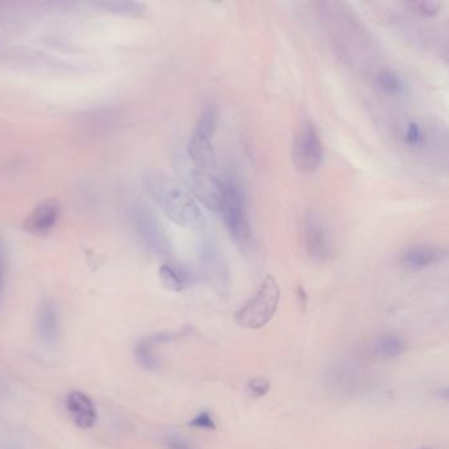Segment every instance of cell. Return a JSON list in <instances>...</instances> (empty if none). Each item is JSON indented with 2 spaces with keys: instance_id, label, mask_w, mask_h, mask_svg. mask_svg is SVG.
<instances>
[{
  "instance_id": "cell-1",
  "label": "cell",
  "mask_w": 449,
  "mask_h": 449,
  "mask_svg": "<svg viewBox=\"0 0 449 449\" xmlns=\"http://www.w3.org/2000/svg\"><path fill=\"white\" fill-rule=\"evenodd\" d=\"M319 7L338 54L350 65L357 64V60L366 56L372 48V39L366 26L345 3L324 1L319 3Z\"/></svg>"
},
{
  "instance_id": "cell-2",
  "label": "cell",
  "mask_w": 449,
  "mask_h": 449,
  "mask_svg": "<svg viewBox=\"0 0 449 449\" xmlns=\"http://www.w3.org/2000/svg\"><path fill=\"white\" fill-rule=\"evenodd\" d=\"M146 193L170 221L185 228L204 227L203 212L186 188L161 170H149L144 176Z\"/></svg>"
},
{
  "instance_id": "cell-3",
  "label": "cell",
  "mask_w": 449,
  "mask_h": 449,
  "mask_svg": "<svg viewBox=\"0 0 449 449\" xmlns=\"http://www.w3.org/2000/svg\"><path fill=\"white\" fill-rule=\"evenodd\" d=\"M221 212L231 238L244 249L252 243V227L248 215L244 188L236 177H228L223 182Z\"/></svg>"
},
{
  "instance_id": "cell-4",
  "label": "cell",
  "mask_w": 449,
  "mask_h": 449,
  "mask_svg": "<svg viewBox=\"0 0 449 449\" xmlns=\"http://www.w3.org/2000/svg\"><path fill=\"white\" fill-rule=\"evenodd\" d=\"M174 166L188 194L196 198L210 211H221L223 182L215 177L213 171L193 163L185 152L176 156Z\"/></svg>"
},
{
  "instance_id": "cell-5",
  "label": "cell",
  "mask_w": 449,
  "mask_h": 449,
  "mask_svg": "<svg viewBox=\"0 0 449 449\" xmlns=\"http://www.w3.org/2000/svg\"><path fill=\"white\" fill-rule=\"evenodd\" d=\"M280 285L273 276L265 277L261 286L233 316L235 323L246 330H260L271 322L280 303Z\"/></svg>"
},
{
  "instance_id": "cell-6",
  "label": "cell",
  "mask_w": 449,
  "mask_h": 449,
  "mask_svg": "<svg viewBox=\"0 0 449 449\" xmlns=\"http://www.w3.org/2000/svg\"><path fill=\"white\" fill-rule=\"evenodd\" d=\"M129 218L141 243L153 255L168 257L171 252L169 235L158 216L143 201H135L129 208Z\"/></svg>"
},
{
  "instance_id": "cell-7",
  "label": "cell",
  "mask_w": 449,
  "mask_h": 449,
  "mask_svg": "<svg viewBox=\"0 0 449 449\" xmlns=\"http://www.w3.org/2000/svg\"><path fill=\"white\" fill-rule=\"evenodd\" d=\"M216 123L218 115L215 107L213 106L206 107L195 124L185 152L188 160L193 163L211 171H213L216 165L215 151L212 144L213 135L216 131Z\"/></svg>"
},
{
  "instance_id": "cell-8",
  "label": "cell",
  "mask_w": 449,
  "mask_h": 449,
  "mask_svg": "<svg viewBox=\"0 0 449 449\" xmlns=\"http://www.w3.org/2000/svg\"><path fill=\"white\" fill-rule=\"evenodd\" d=\"M291 154L294 166L303 174H311L321 168L324 158V146L319 131L313 121L306 120L298 128Z\"/></svg>"
},
{
  "instance_id": "cell-9",
  "label": "cell",
  "mask_w": 449,
  "mask_h": 449,
  "mask_svg": "<svg viewBox=\"0 0 449 449\" xmlns=\"http://www.w3.org/2000/svg\"><path fill=\"white\" fill-rule=\"evenodd\" d=\"M199 261L204 278L218 294L227 296L231 288L229 266L216 238L207 235L201 240Z\"/></svg>"
},
{
  "instance_id": "cell-10",
  "label": "cell",
  "mask_w": 449,
  "mask_h": 449,
  "mask_svg": "<svg viewBox=\"0 0 449 449\" xmlns=\"http://www.w3.org/2000/svg\"><path fill=\"white\" fill-rule=\"evenodd\" d=\"M303 246L307 256L315 263H324L331 255L328 229L316 212H307L303 218Z\"/></svg>"
},
{
  "instance_id": "cell-11",
  "label": "cell",
  "mask_w": 449,
  "mask_h": 449,
  "mask_svg": "<svg viewBox=\"0 0 449 449\" xmlns=\"http://www.w3.org/2000/svg\"><path fill=\"white\" fill-rule=\"evenodd\" d=\"M61 204L56 199H46L37 204L24 221V229L28 233L44 238L56 228L60 221Z\"/></svg>"
},
{
  "instance_id": "cell-12",
  "label": "cell",
  "mask_w": 449,
  "mask_h": 449,
  "mask_svg": "<svg viewBox=\"0 0 449 449\" xmlns=\"http://www.w3.org/2000/svg\"><path fill=\"white\" fill-rule=\"evenodd\" d=\"M445 258L447 251L439 246H414L405 251L402 263L408 271H418L443 263Z\"/></svg>"
},
{
  "instance_id": "cell-13",
  "label": "cell",
  "mask_w": 449,
  "mask_h": 449,
  "mask_svg": "<svg viewBox=\"0 0 449 449\" xmlns=\"http://www.w3.org/2000/svg\"><path fill=\"white\" fill-rule=\"evenodd\" d=\"M66 408L73 422L82 430L91 428L96 422V410L91 399L81 391H71L66 397Z\"/></svg>"
},
{
  "instance_id": "cell-14",
  "label": "cell",
  "mask_w": 449,
  "mask_h": 449,
  "mask_svg": "<svg viewBox=\"0 0 449 449\" xmlns=\"http://www.w3.org/2000/svg\"><path fill=\"white\" fill-rule=\"evenodd\" d=\"M187 331L183 330L181 332H176V333H171V332H161V333H156L153 336H149L146 339L141 340L137 345H136V357H137V361L140 364L143 365L146 369H157L158 365H160V360L154 352V348L163 343H169L171 340L178 339L181 336L186 335Z\"/></svg>"
},
{
  "instance_id": "cell-15",
  "label": "cell",
  "mask_w": 449,
  "mask_h": 449,
  "mask_svg": "<svg viewBox=\"0 0 449 449\" xmlns=\"http://www.w3.org/2000/svg\"><path fill=\"white\" fill-rule=\"evenodd\" d=\"M162 286L173 293H181L193 282L191 273L181 263H166L158 271Z\"/></svg>"
},
{
  "instance_id": "cell-16",
  "label": "cell",
  "mask_w": 449,
  "mask_h": 449,
  "mask_svg": "<svg viewBox=\"0 0 449 449\" xmlns=\"http://www.w3.org/2000/svg\"><path fill=\"white\" fill-rule=\"evenodd\" d=\"M407 348V341L398 333H383L374 340L372 353L378 360H394L402 356Z\"/></svg>"
},
{
  "instance_id": "cell-17",
  "label": "cell",
  "mask_w": 449,
  "mask_h": 449,
  "mask_svg": "<svg viewBox=\"0 0 449 449\" xmlns=\"http://www.w3.org/2000/svg\"><path fill=\"white\" fill-rule=\"evenodd\" d=\"M39 332L41 335L44 341L48 344H53L57 341L59 338V313L56 305L51 301H45L40 311H39V319H37Z\"/></svg>"
},
{
  "instance_id": "cell-18",
  "label": "cell",
  "mask_w": 449,
  "mask_h": 449,
  "mask_svg": "<svg viewBox=\"0 0 449 449\" xmlns=\"http://www.w3.org/2000/svg\"><path fill=\"white\" fill-rule=\"evenodd\" d=\"M93 6L102 9L104 12H110L115 15H124V16H138L144 14L145 4L140 1H132V0H104V1H96L93 3Z\"/></svg>"
},
{
  "instance_id": "cell-19",
  "label": "cell",
  "mask_w": 449,
  "mask_h": 449,
  "mask_svg": "<svg viewBox=\"0 0 449 449\" xmlns=\"http://www.w3.org/2000/svg\"><path fill=\"white\" fill-rule=\"evenodd\" d=\"M375 84L382 93L390 96H399L406 91V84L403 78L393 70H381L375 74Z\"/></svg>"
},
{
  "instance_id": "cell-20",
  "label": "cell",
  "mask_w": 449,
  "mask_h": 449,
  "mask_svg": "<svg viewBox=\"0 0 449 449\" xmlns=\"http://www.w3.org/2000/svg\"><path fill=\"white\" fill-rule=\"evenodd\" d=\"M407 9L414 15L422 17H435L440 14L443 9V3L433 1V0H422V1H413L407 3Z\"/></svg>"
},
{
  "instance_id": "cell-21",
  "label": "cell",
  "mask_w": 449,
  "mask_h": 449,
  "mask_svg": "<svg viewBox=\"0 0 449 449\" xmlns=\"http://www.w3.org/2000/svg\"><path fill=\"white\" fill-rule=\"evenodd\" d=\"M425 131L418 121H410L405 127L403 140L411 148H422L425 144Z\"/></svg>"
},
{
  "instance_id": "cell-22",
  "label": "cell",
  "mask_w": 449,
  "mask_h": 449,
  "mask_svg": "<svg viewBox=\"0 0 449 449\" xmlns=\"http://www.w3.org/2000/svg\"><path fill=\"white\" fill-rule=\"evenodd\" d=\"M188 425H190L191 428L203 430V431H215V430H216L215 419H213L211 411H208V410H203V411L198 413V414L188 422Z\"/></svg>"
},
{
  "instance_id": "cell-23",
  "label": "cell",
  "mask_w": 449,
  "mask_h": 449,
  "mask_svg": "<svg viewBox=\"0 0 449 449\" xmlns=\"http://www.w3.org/2000/svg\"><path fill=\"white\" fill-rule=\"evenodd\" d=\"M246 389L252 397L263 398L271 390V382L268 381L265 377H253L248 382Z\"/></svg>"
},
{
  "instance_id": "cell-24",
  "label": "cell",
  "mask_w": 449,
  "mask_h": 449,
  "mask_svg": "<svg viewBox=\"0 0 449 449\" xmlns=\"http://www.w3.org/2000/svg\"><path fill=\"white\" fill-rule=\"evenodd\" d=\"M166 449H196L194 445L179 435H169L163 439Z\"/></svg>"
},
{
  "instance_id": "cell-25",
  "label": "cell",
  "mask_w": 449,
  "mask_h": 449,
  "mask_svg": "<svg viewBox=\"0 0 449 449\" xmlns=\"http://www.w3.org/2000/svg\"><path fill=\"white\" fill-rule=\"evenodd\" d=\"M297 299L298 303L301 306V310L305 311L306 307H307V302H308V297H307V293H306L303 286H298L297 288Z\"/></svg>"
},
{
  "instance_id": "cell-26",
  "label": "cell",
  "mask_w": 449,
  "mask_h": 449,
  "mask_svg": "<svg viewBox=\"0 0 449 449\" xmlns=\"http://www.w3.org/2000/svg\"><path fill=\"white\" fill-rule=\"evenodd\" d=\"M419 449H430V448H419Z\"/></svg>"
}]
</instances>
